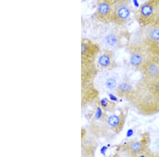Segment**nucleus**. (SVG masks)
<instances>
[{
  "label": "nucleus",
  "mask_w": 159,
  "mask_h": 157,
  "mask_svg": "<svg viewBox=\"0 0 159 157\" xmlns=\"http://www.w3.org/2000/svg\"><path fill=\"white\" fill-rule=\"evenodd\" d=\"M115 0H98L95 16L104 23L113 22Z\"/></svg>",
  "instance_id": "1"
},
{
  "label": "nucleus",
  "mask_w": 159,
  "mask_h": 157,
  "mask_svg": "<svg viewBox=\"0 0 159 157\" xmlns=\"http://www.w3.org/2000/svg\"><path fill=\"white\" fill-rule=\"evenodd\" d=\"M130 13L129 0H115L113 22L118 25L125 24L130 18Z\"/></svg>",
  "instance_id": "2"
},
{
  "label": "nucleus",
  "mask_w": 159,
  "mask_h": 157,
  "mask_svg": "<svg viewBox=\"0 0 159 157\" xmlns=\"http://www.w3.org/2000/svg\"><path fill=\"white\" fill-rule=\"evenodd\" d=\"M158 5L154 0H150L142 4L139 11L141 21L143 22L154 21V18L155 19L158 15Z\"/></svg>",
  "instance_id": "3"
},
{
  "label": "nucleus",
  "mask_w": 159,
  "mask_h": 157,
  "mask_svg": "<svg viewBox=\"0 0 159 157\" xmlns=\"http://www.w3.org/2000/svg\"><path fill=\"white\" fill-rule=\"evenodd\" d=\"M99 48L91 41L82 39L81 40V58L83 62L89 63L97 55Z\"/></svg>",
  "instance_id": "4"
},
{
  "label": "nucleus",
  "mask_w": 159,
  "mask_h": 157,
  "mask_svg": "<svg viewBox=\"0 0 159 157\" xmlns=\"http://www.w3.org/2000/svg\"><path fill=\"white\" fill-rule=\"evenodd\" d=\"M98 64L103 68H109L113 66V55L112 51H106L100 55L98 59Z\"/></svg>",
  "instance_id": "5"
},
{
  "label": "nucleus",
  "mask_w": 159,
  "mask_h": 157,
  "mask_svg": "<svg viewBox=\"0 0 159 157\" xmlns=\"http://www.w3.org/2000/svg\"><path fill=\"white\" fill-rule=\"evenodd\" d=\"M145 74L150 78H156L159 76V63L155 60L148 61L145 67Z\"/></svg>",
  "instance_id": "6"
},
{
  "label": "nucleus",
  "mask_w": 159,
  "mask_h": 157,
  "mask_svg": "<svg viewBox=\"0 0 159 157\" xmlns=\"http://www.w3.org/2000/svg\"><path fill=\"white\" fill-rule=\"evenodd\" d=\"M103 42L108 48H116L118 47L120 43V38L115 32H110L106 35L103 39Z\"/></svg>",
  "instance_id": "7"
},
{
  "label": "nucleus",
  "mask_w": 159,
  "mask_h": 157,
  "mask_svg": "<svg viewBox=\"0 0 159 157\" xmlns=\"http://www.w3.org/2000/svg\"><path fill=\"white\" fill-rule=\"evenodd\" d=\"M107 123L115 132H119L124 124V117L121 115H112L108 117Z\"/></svg>",
  "instance_id": "8"
},
{
  "label": "nucleus",
  "mask_w": 159,
  "mask_h": 157,
  "mask_svg": "<svg viewBox=\"0 0 159 157\" xmlns=\"http://www.w3.org/2000/svg\"><path fill=\"white\" fill-rule=\"evenodd\" d=\"M103 86L107 90L109 91H115L117 90L118 86V80L115 76L109 75L106 77L103 80Z\"/></svg>",
  "instance_id": "9"
},
{
  "label": "nucleus",
  "mask_w": 159,
  "mask_h": 157,
  "mask_svg": "<svg viewBox=\"0 0 159 157\" xmlns=\"http://www.w3.org/2000/svg\"><path fill=\"white\" fill-rule=\"evenodd\" d=\"M144 145L140 141H134L128 146V151L133 155H138L142 153Z\"/></svg>",
  "instance_id": "10"
},
{
  "label": "nucleus",
  "mask_w": 159,
  "mask_h": 157,
  "mask_svg": "<svg viewBox=\"0 0 159 157\" xmlns=\"http://www.w3.org/2000/svg\"><path fill=\"white\" fill-rule=\"evenodd\" d=\"M144 56L140 53L135 52L131 55L130 64L134 67H138L143 64Z\"/></svg>",
  "instance_id": "11"
},
{
  "label": "nucleus",
  "mask_w": 159,
  "mask_h": 157,
  "mask_svg": "<svg viewBox=\"0 0 159 157\" xmlns=\"http://www.w3.org/2000/svg\"><path fill=\"white\" fill-rule=\"evenodd\" d=\"M132 90V86L127 82H122L118 84L117 88L118 93L120 95H125L130 93Z\"/></svg>",
  "instance_id": "12"
},
{
  "label": "nucleus",
  "mask_w": 159,
  "mask_h": 157,
  "mask_svg": "<svg viewBox=\"0 0 159 157\" xmlns=\"http://www.w3.org/2000/svg\"><path fill=\"white\" fill-rule=\"evenodd\" d=\"M148 37L152 41H156L159 40V27L154 26L148 31Z\"/></svg>",
  "instance_id": "13"
},
{
  "label": "nucleus",
  "mask_w": 159,
  "mask_h": 157,
  "mask_svg": "<svg viewBox=\"0 0 159 157\" xmlns=\"http://www.w3.org/2000/svg\"><path fill=\"white\" fill-rule=\"evenodd\" d=\"M100 105L103 109L105 110L113 109L114 107V104L113 101H109L106 98L103 99L100 101Z\"/></svg>",
  "instance_id": "14"
},
{
  "label": "nucleus",
  "mask_w": 159,
  "mask_h": 157,
  "mask_svg": "<svg viewBox=\"0 0 159 157\" xmlns=\"http://www.w3.org/2000/svg\"><path fill=\"white\" fill-rule=\"evenodd\" d=\"M154 89L155 92L159 96V80H158L155 84Z\"/></svg>",
  "instance_id": "15"
},
{
  "label": "nucleus",
  "mask_w": 159,
  "mask_h": 157,
  "mask_svg": "<svg viewBox=\"0 0 159 157\" xmlns=\"http://www.w3.org/2000/svg\"><path fill=\"white\" fill-rule=\"evenodd\" d=\"M82 1H86V0H81Z\"/></svg>",
  "instance_id": "16"
}]
</instances>
